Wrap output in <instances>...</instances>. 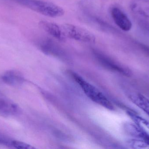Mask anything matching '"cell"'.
I'll list each match as a JSON object with an SVG mask.
<instances>
[{
	"label": "cell",
	"mask_w": 149,
	"mask_h": 149,
	"mask_svg": "<svg viewBox=\"0 0 149 149\" xmlns=\"http://www.w3.org/2000/svg\"><path fill=\"white\" fill-rule=\"evenodd\" d=\"M44 15L56 17L64 14V10L52 3L42 0H11Z\"/></svg>",
	"instance_id": "6da1fadb"
},
{
	"label": "cell",
	"mask_w": 149,
	"mask_h": 149,
	"mask_svg": "<svg viewBox=\"0 0 149 149\" xmlns=\"http://www.w3.org/2000/svg\"><path fill=\"white\" fill-rule=\"evenodd\" d=\"M72 76L84 93L91 100L109 110H114L113 105L99 89L78 74L74 73Z\"/></svg>",
	"instance_id": "7a4b0ae2"
},
{
	"label": "cell",
	"mask_w": 149,
	"mask_h": 149,
	"mask_svg": "<svg viewBox=\"0 0 149 149\" xmlns=\"http://www.w3.org/2000/svg\"><path fill=\"white\" fill-rule=\"evenodd\" d=\"M62 27L66 36L74 40L86 43L95 42L94 35L86 29L70 24H65Z\"/></svg>",
	"instance_id": "3957f363"
},
{
	"label": "cell",
	"mask_w": 149,
	"mask_h": 149,
	"mask_svg": "<svg viewBox=\"0 0 149 149\" xmlns=\"http://www.w3.org/2000/svg\"><path fill=\"white\" fill-rule=\"evenodd\" d=\"M19 106L0 92V115L6 117L14 116L20 114Z\"/></svg>",
	"instance_id": "277c9868"
},
{
	"label": "cell",
	"mask_w": 149,
	"mask_h": 149,
	"mask_svg": "<svg viewBox=\"0 0 149 149\" xmlns=\"http://www.w3.org/2000/svg\"><path fill=\"white\" fill-rule=\"evenodd\" d=\"M39 25L45 32L53 37L57 40L65 41L66 36L63 27L55 23L47 21H41L39 22Z\"/></svg>",
	"instance_id": "5b68a950"
},
{
	"label": "cell",
	"mask_w": 149,
	"mask_h": 149,
	"mask_svg": "<svg viewBox=\"0 0 149 149\" xmlns=\"http://www.w3.org/2000/svg\"><path fill=\"white\" fill-rule=\"evenodd\" d=\"M111 15L116 24L124 31H129L132 28V24L127 16L117 7H114L111 10Z\"/></svg>",
	"instance_id": "8992f818"
},
{
	"label": "cell",
	"mask_w": 149,
	"mask_h": 149,
	"mask_svg": "<svg viewBox=\"0 0 149 149\" xmlns=\"http://www.w3.org/2000/svg\"><path fill=\"white\" fill-rule=\"evenodd\" d=\"M125 132L130 136L144 141L149 146V134L135 123L126 122L124 125Z\"/></svg>",
	"instance_id": "52a82bcc"
},
{
	"label": "cell",
	"mask_w": 149,
	"mask_h": 149,
	"mask_svg": "<svg viewBox=\"0 0 149 149\" xmlns=\"http://www.w3.org/2000/svg\"><path fill=\"white\" fill-rule=\"evenodd\" d=\"M0 78L3 83L11 86H18L24 80L22 73L14 70L6 71L1 75Z\"/></svg>",
	"instance_id": "ba28073f"
},
{
	"label": "cell",
	"mask_w": 149,
	"mask_h": 149,
	"mask_svg": "<svg viewBox=\"0 0 149 149\" xmlns=\"http://www.w3.org/2000/svg\"><path fill=\"white\" fill-rule=\"evenodd\" d=\"M131 101L149 116V99L143 94L131 92L128 95Z\"/></svg>",
	"instance_id": "9c48e42d"
},
{
	"label": "cell",
	"mask_w": 149,
	"mask_h": 149,
	"mask_svg": "<svg viewBox=\"0 0 149 149\" xmlns=\"http://www.w3.org/2000/svg\"><path fill=\"white\" fill-rule=\"evenodd\" d=\"M131 8L135 14L149 18V0H133Z\"/></svg>",
	"instance_id": "30bf717a"
},
{
	"label": "cell",
	"mask_w": 149,
	"mask_h": 149,
	"mask_svg": "<svg viewBox=\"0 0 149 149\" xmlns=\"http://www.w3.org/2000/svg\"><path fill=\"white\" fill-rule=\"evenodd\" d=\"M127 114L135 123L149 134V121L133 111H127Z\"/></svg>",
	"instance_id": "8fae6325"
},
{
	"label": "cell",
	"mask_w": 149,
	"mask_h": 149,
	"mask_svg": "<svg viewBox=\"0 0 149 149\" xmlns=\"http://www.w3.org/2000/svg\"><path fill=\"white\" fill-rule=\"evenodd\" d=\"M131 148L134 149H145L149 148V146L144 141L141 139H131L128 141Z\"/></svg>",
	"instance_id": "7c38bea8"
}]
</instances>
